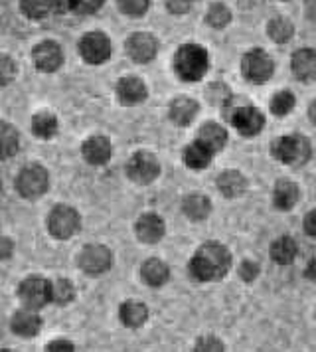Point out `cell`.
Wrapping results in <instances>:
<instances>
[{
	"instance_id": "obj_1",
	"label": "cell",
	"mask_w": 316,
	"mask_h": 352,
	"mask_svg": "<svg viewBox=\"0 0 316 352\" xmlns=\"http://www.w3.org/2000/svg\"><path fill=\"white\" fill-rule=\"evenodd\" d=\"M232 265V256L221 243H205L190 261V273L198 281H218Z\"/></svg>"
},
{
	"instance_id": "obj_2",
	"label": "cell",
	"mask_w": 316,
	"mask_h": 352,
	"mask_svg": "<svg viewBox=\"0 0 316 352\" xmlns=\"http://www.w3.org/2000/svg\"><path fill=\"white\" fill-rule=\"evenodd\" d=\"M210 67V56L198 44H184L174 56V69L182 81H200Z\"/></svg>"
},
{
	"instance_id": "obj_3",
	"label": "cell",
	"mask_w": 316,
	"mask_h": 352,
	"mask_svg": "<svg viewBox=\"0 0 316 352\" xmlns=\"http://www.w3.org/2000/svg\"><path fill=\"white\" fill-rule=\"evenodd\" d=\"M273 157L283 164H300L311 159V143L300 135L281 137L271 146Z\"/></svg>"
},
{
	"instance_id": "obj_4",
	"label": "cell",
	"mask_w": 316,
	"mask_h": 352,
	"mask_svg": "<svg viewBox=\"0 0 316 352\" xmlns=\"http://www.w3.org/2000/svg\"><path fill=\"white\" fill-rule=\"evenodd\" d=\"M47 186H49V175L40 164H30L22 168L16 178V190L28 200L40 198L47 190Z\"/></svg>"
},
{
	"instance_id": "obj_5",
	"label": "cell",
	"mask_w": 316,
	"mask_h": 352,
	"mask_svg": "<svg viewBox=\"0 0 316 352\" xmlns=\"http://www.w3.org/2000/svg\"><path fill=\"white\" fill-rule=\"evenodd\" d=\"M18 297L26 309L38 311L52 301V283L44 277H28L20 283Z\"/></svg>"
},
{
	"instance_id": "obj_6",
	"label": "cell",
	"mask_w": 316,
	"mask_h": 352,
	"mask_svg": "<svg viewBox=\"0 0 316 352\" xmlns=\"http://www.w3.org/2000/svg\"><path fill=\"white\" fill-rule=\"evenodd\" d=\"M273 69H275L273 60L269 58L267 52L259 48L247 52L241 60V72H243L245 80L251 81V83L269 81V78L273 76Z\"/></svg>"
},
{
	"instance_id": "obj_7",
	"label": "cell",
	"mask_w": 316,
	"mask_h": 352,
	"mask_svg": "<svg viewBox=\"0 0 316 352\" xmlns=\"http://www.w3.org/2000/svg\"><path fill=\"white\" fill-rule=\"evenodd\" d=\"M79 214L71 206H56L47 216V230L54 238L67 240L79 230Z\"/></svg>"
},
{
	"instance_id": "obj_8",
	"label": "cell",
	"mask_w": 316,
	"mask_h": 352,
	"mask_svg": "<svg viewBox=\"0 0 316 352\" xmlns=\"http://www.w3.org/2000/svg\"><path fill=\"white\" fill-rule=\"evenodd\" d=\"M126 175H128L131 180H135L139 184H150L160 175V164H158L157 157L153 153L139 151V153H135L131 157V160H128Z\"/></svg>"
},
{
	"instance_id": "obj_9",
	"label": "cell",
	"mask_w": 316,
	"mask_h": 352,
	"mask_svg": "<svg viewBox=\"0 0 316 352\" xmlns=\"http://www.w3.org/2000/svg\"><path fill=\"white\" fill-rule=\"evenodd\" d=\"M79 54L87 64H103L111 58V40L103 32L85 34L79 42Z\"/></svg>"
},
{
	"instance_id": "obj_10",
	"label": "cell",
	"mask_w": 316,
	"mask_h": 352,
	"mask_svg": "<svg viewBox=\"0 0 316 352\" xmlns=\"http://www.w3.org/2000/svg\"><path fill=\"white\" fill-rule=\"evenodd\" d=\"M78 263L87 275H101L113 265V254L105 245H87L79 254Z\"/></svg>"
},
{
	"instance_id": "obj_11",
	"label": "cell",
	"mask_w": 316,
	"mask_h": 352,
	"mask_svg": "<svg viewBox=\"0 0 316 352\" xmlns=\"http://www.w3.org/2000/svg\"><path fill=\"white\" fill-rule=\"evenodd\" d=\"M32 58H34V64L40 72H46V74H52L56 69H60V65L63 64V52L60 48V44L47 40V42H42L38 44L34 52H32Z\"/></svg>"
},
{
	"instance_id": "obj_12",
	"label": "cell",
	"mask_w": 316,
	"mask_h": 352,
	"mask_svg": "<svg viewBox=\"0 0 316 352\" xmlns=\"http://www.w3.org/2000/svg\"><path fill=\"white\" fill-rule=\"evenodd\" d=\"M232 123L234 127L239 131V135L243 137H253L257 135L263 125H265V117L261 115L259 109H255L251 105H243V107H237L234 115H232Z\"/></svg>"
},
{
	"instance_id": "obj_13",
	"label": "cell",
	"mask_w": 316,
	"mask_h": 352,
	"mask_svg": "<svg viewBox=\"0 0 316 352\" xmlns=\"http://www.w3.org/2000/svg\"><path fill=\"white\" fill-rule=\"evenodd\" d=\"M157 50L158 44L153 34L137 32L126 40V54H128L135 62H139V64L150 62V60L157 56Z\"/></svg>"
},
{
	"instance_id": "obj_14",
	"label": "cell",
	"mask_w": 316,
	"mask_h": 352,
	"mask_svg": "<svg viewBox=\"0 0 316 352\" xmlns=\"http://www.w3.org/2000/svg\"><path fill=\"white\" fill-rule=\"evenodd\" d=\"M10 327H12V331H14L18 336H22V338H32V336H36L40 333V329H42V319L36 315V311L24 307L22 311L14 313Z\"/></svg>"
},
{
	"instance_id": "obj_15",
	"label": "cell",
	"mask_w": 316,
	"mask_h": 352,
	"mask_svg": "<svg viewBox=\"0 0 316 352\" xmlns=\"http://www.w3.org/2000/svg\"><path fill=\"white\" fill-rule=\"evenodd\" d=\"M117 96L123 105H137L146 99V85L139 78H123L117 83Z\"/></svg>"
},
{
	"instance_id": "obj_16",
	"label": "cell",
	"mask_w": 316,
	"mask_h": 352,
	"mask_svg": "<svg viewBox=\"0 0 316 352\" xmlns=\"http://www.w3.org/2000/svg\"><path fill=\"white\" fill-rule=\"evenodd\" d=\"M81 153L89 164H105L111 159L113 148L107 137H91L83 143Z\"/></svg>"
},
{
	"instance_id": "obj_17",
	"label": "cell",
	"mask_w": 316,
	"mask_h": 352,
	"mask_svg": "<svg viewBox=\"0 0 316 352\" xmlns=\"http://www.w3.org/2000/svg\"><path fill=\"white\" fill-rule=\"evenodd\" d=\"M293 74L302 81L316 80V50H299L293 56Z\"/></svg>"
},
{
	"instance_id": "obj_18",
	"label": "cell",
	"mask_w": 316,
	"mask_h": 352,
	"mask_svg": "<svg viewBox=\"0 0 316 352\" xmlns=\"http://www.w3.org/2000/svg\"><path fill=\"white\" fill-rule=\"evenodd\" d=\"M137 236L144 243H157L164 236V222L157 214H144L137 222Z\"/></svg>"
},
{
	"instance_id": "obj_19",
	"label": "cell",
	"mask_w": 316,
	"mask_h": 352,
	"mask_svg": "<svg viewBox=\"0 0 316 352\" xmlns=\"http://www.w3.org/2000/svg\"><path fill=\"white\" fill-rule=\"evenodd\" d=\"M198 109L200 107H198V103L194 99H190V97H178V99H174L172 105H170V119H172L176 125L186 127V125H190L196 119Z\"/></svg>"
},
{
	"instance_id": "obj_20",
	"label": "cell",
	"mask_w": 316,
	"mask_h": 352,
	"mask_svg": "<svg viewBox=\"0 0 316 352\" xmlns=\"http://www.w3.org/2000/svg\"><path fill=\"white\" fill-rule=\"evenodd\" d=\"M141 273L144 283H148L150 287H160V285H164V283L168 281V277H170L168 265H166L164 261H160V259H148V261H144V263H142Z\"/></svg>"
},
{
	"instance_id": "obj_21",
	"label": "cell",
	"mask_w": 316,
	"mask_h": 352,
	"mask_svg": "<svg viewBox=\"0 0 316 352\" xmlns=\"http://www.w3.org/2000/svg\"><path fill=\"white\" fill-rule=\"evenodd\" d=\"M218 188H220V192L225 198H236L239 194L245 192L247 180H245V176L241 175V173H237V170H225L218 178Z\"/></svg>"
},
{
	"instance_id": "obj_22",
	"label": "cell",
	"mask_w": 316,
	"mask_h": 352,
	"mask_svg": "<svg viewBox=\"0 0 316 352\" xmlns=\"http://www.w3.org/2000/svg\"><path fill=\"white\" fill-rule=\"evenodd\" d=\"M119 317L125 327L137 329V327H142L148 319V309L141 301H125L119 309Z\"/></svg>"
},
{
	"instance_id": "obj_23",
	"label": "cell",
	"mask_w": 316,
	"mask_h": 352,
	"mask_svg": "<svg viewBox=\"0 0 316 352\" xmlns=\"http://www.w3.org/2000/svg\"><path fill=\"white\" fill-rule=\"evenodd\" d=\"M273 202L279 210H291L299 202V186L291 180H281L275 186Z\"/></svg>"
},
{
	"instance_id": "obj_24",
	"label": "cell",
	"mask_w": 316,
	"mask_h": 352,
	"mask_svg": "<svg viewBox=\"0 0 316 352\" xmlns=\"http://www.w3.org/2000/svg\"><path fill=\"white\" fill-rule=\"evenodd\" d=\"M200 143H204L212 153H218L225 146L227 141V133L225 129L220 127L218 123H205L204 127L200 129V137H198Z\"/></svg>"
},
{
	"instance_id": "obj_25",
	"label": "cell",
	"mask_w": 316,
	"mask_h": 352,
	"mask_svg": "<svg viewBox=\"0 0 316 352\" xmlns=\"http://www.w3.org/2000/svg\"><path fill=\"white\" fill-rule=\"evenodd\" d=\"M182 208L190 220H205L212 210V204H210V198L204 194H190L184 198Z\"/></svg>"
},
{
	"instance_id": "obj_26",
	"label": "cell",
	"mask_w": 316,
	"mask_h": 352,
	"mask_svg": "<svg viewBox=\"0 0 316 352\" xmlns=\"http://www.w3.org/2000/svg\"><path fill=\"white\" fill-rule=\"evenodd\" d=\"M212 155H214V153H212L204 143L196 141V143H192L190 146H186V151H184V162H186L188 168L200 170V168H205V166L210 164Z\"/></svg>"
},
{
	"instance_id": "obj_27",
	"label": "cell",
	"mask_w": 316,
	"mask_h": 352,
	"mask_svg": "<svg viewBox=\"0 0 316 352\" xmlns=\"http://www.w3.org/2000/svg\"><path fill=\"white\" fill-rule=\"evenodd\" d=\"M271 257L279 263V265H289L293 263V259L297 257V243L289 236H281L279 240L271 243Z\"/></svg>"
},
{
	"instance_id": "obj_28",
	"label": "cell",
	"mask_w": 316,
	"mask_h": 352,
	"mask_svg": "<svg viewBox=\"0 0 316 352\" xmlns=\"http://www.w3.org/2000/svg\"><path fill=\"white\" fill-rule=\"evenodd\" d=\"M18 144H20L18 131L10 123L0 121V160L14 157L16 151H18Z\"/></svg>"
},
{
	"instance_id": "obj_29",
	"label": "cell",
	"mask_w": 316,
	"mask_h": 352,
	"mask_svg": "<svg viewBox=\"0 0 316 352\" xmlns=\"http://www.w3.org/2000/svg\"><path fill=\"white\" fill-rule=\"evenodd\" d=\"M32 131L40 137V139H52L58 133V119L52 113L42 111L34 115L32 119Z\"/></svg>"
},
{
	"instance_id": "obj_30",
	"label": "cell",
	"mask_w": 316,
	"mask_h": 352,
	"mask_svg": "<svg viewBox=\"0 0 316 352\" xmlns=\"http://www.w3.org/2000/svg\"><path fill=\"white\" fill-rule=\"evenodd\" d=\"M267 34L271 40H275V42H279V44H284V42H289V40L293 38L295 26H293L286 18L277 16L269 22Z\"/></svg>"
},
{
	"instance_id": "obj_31",
	"label": "cell",
	"mask_w": 316,
	"mask_h": 352,
	"mask_svg": "<svg viewBox=\"0 0 316 352\" xmlns=\"http://www.w3.org/2000/svg\"><path fill=\"white\" fill-rule=\"evenodd\" d=\"M76 297V287L71 281L67 279H58L56 283H52V301L58 305H67L74 301Z\"/></svg>"
},
{
	"instance_id": "obj_32",
	"label": "cell",
	"mask_w": 316,
	"mask_h": 352,
	"mask_svg": "<svg viewBox=\"0 0 316 352\" xmlns=\"http://www.w3.org/2000/svg\"><path fill=\"white\" fill-rule=\"evenodd\" d=\"M22 12L32 20H42L47 16V12L52 10L49 0H22L20 2Z\"/></svg>"
},
{
	"instance_id": "obj_33",
	"label": "cell",
	"mask_w": 316,
	"mask_h": 352,
	"mask_svg": "<svg viewBox=\"0 0 316 352\" xmlns=\"http://www.w3.org/2000/svg\"><path fill=\"white\" fill-rule=\"evenodd\" d=\"M295 107V96L291 91H279L277 96L271 99V111L277 117H283Z\"/></svg>"
},
{
	"instance_id": "obj_34",
	"label": "cell",
	"mask_w": 316,
	"mask_h": 352,
	"mask_svg": "<svg viewBox=\"0 0 316 352\" xmlns=\"http://www.w3.org/2000/svg\"><path fill=\"white\" fill-rule=\"evenodd\" d=\"M229 20H232V12L223 4H214L207 10V16H205V22L210 26H214V28H223Z\"/></svg>"
},
{
	"instance_id": "obj_35",
	"label": "cell",
	"mask_w": 316,
	"mask_h": 352,
	"mask_svg": "<svg viewBox=\"0 0 316 352\" xmlns=\"http://www.w3.org/2000/svg\"><path fill=\"white\" fill-rule=\"evenodd\" d=\"M121 12H125L128 16H142L148 10L150 0H117Z\"/></svg>"
},
{
	"instance_id": "obj_36",
	"label": "cell",
	"mask_w": 316,
	"mask_h": 352,
	"mask_svg": "<svg viewBox=\"0 0 316 352\" xmlns=\"http://www.w3.org/2000/svg\"><path fill=\"white\" fill-rule=\"evenodd\" d=\"M16 76V64L4 54H0V87L8 85L10 81L14 80Z\"/></svg>"
},
{
	"instance_id": "obj_37",
	"label": "cell",
	"mask_w": 316,
	"mask_h": 352,
	"mask_svg": "<svg viewBox=\"0 0 316 352\" xmlns=\"http://www.w3.org/2000/svg\"><path fill=\"white\" fill-rule=\"evenodd\" d=\"M223 344H221L220 338L216 336H202L198 342H196V349L194 352H223Z\"/></svg>"
},
{
	"instance_id": "obj_38",
	"label": "cell",
	"mask_w": 316,
	"mask_h": 352,
	"mask_svg": "<svg viewBox=\"0 0 316 352\" xmlns=\"http://www.w3.org/2000/svg\"><path fill=\"white\" fill-rule=\"evenodd\" d=\"M103 2L105 0H76V12H79V14H93L103 6Z\"/></svg>"
},
{
	"instance_id": "obj_39",
	"label": "cell",
	"mask_w": 316,
	"mask_h": 352,
	"mask_svg": "<svg viewBox=\"0 0 316 352\" xmlns=\"http://www.w3.org/2000/svg\"><path fill=\"white\" fill-rule=\"evenodd\" d=\"M194 0H166V6L172 14H186Z\"/></svg>"
},
{
	"instance_id": "obj_40",
	"label": "cell",
	"mask_w": 316,
	"mask_h": 352,
	"mask_svg": "<svg viewBox=\"0 0 316 352\" xmlns=\"http://www.w3.org/2000/svg\"><path fill=\"white\" fill-rule=\"evenodd\" d=\"M239 275H241L243 281H253V279L259 275L257 263H253V261H243V263H241V270H239Z\"/></svg>"
},
{
	"instance_id": "obj_41",
	"label": "cell",
	"mask_w": 316,
	"mask_h": 352,
	"mask_svg": "<svg viewBox=\"0 0 316 352\" xmlns=\"http://www.w3.org/2000/svg\"><path fill=\"white\" fill-rule=\"evenodd\" d=\"M46 352H76V346L69 342V340H54V342H49L46 346Z\"/></svg>"
},
{
	"instance_id": "obj_42",
	"label": "cell",
	"mask_w": 316,
	"mask_h": 352,
	"mask_svg": "<svg viewBox=\"0 0 316 352\" xmlns=\"http://www.w3.org/2000/svg\"><path fill=\"white\" fill-rule=\"evenodd\" d=\"M49 6L56 12H67V10H76V0H49Z\"/></svg>"
},
{
	"instance_id": "obj_43",
	"label": "cell",
	"mask_w": 316,
	"mask_h": 352,
	"mask_svg": "<svg viewBox=\"0 0 316 352\" xmlns=\"http://www.w3.org/2000/svg\"><path fill=\"white\" fill-rule=\"evenodd\" d=\"M14 252V243L10 238H0V259H8Z\"/></svg>"
},
{
	"instance_id": "obj_44",
	"label": "cell",
	"mask_w": 316,
	"mask_h": 352,
	"mask_svg": "<svg viewBox=\"0 0 316 352\" xmlns=\"http://www.w3.org/2000/svg\"><path fill=\"white\" fill-rule=\"evenodd\" d=\"M304 232L308 236H315L316 238V210L306 214V218H304Z\"/></svg>"
},
{
	"instance_id": "obj_45",
	"label": "cell",
	"mask_w": 316,
	"mask_h": 352,
	"mask_svg": "<svg viewBox=\"0 0 316 352\" xmlns=\"http://www.w3.org/2000/svg\"><path fill=\"white\" fill-rule=\"evenodd\" d=\"M304 10H306V16L316 22V0H304Z\"/></svg>"
},
{
	"instance_id": "obj_46",
	"label": "cell",
	"mask_w": 316,
	"mask_h": 352,
	"mask_svg": "<svg viewBox=\"0 0 316 352\" xmlns=\"http://www.w3.org/2000/svg\"><path fill=\"white\" fill-rule=\"evenodd\" d=\"M304 275L313 281V283H316V259H313L311 263H308V267H306V272H304Z\"/></svg>"
},
{
	"instance_id": "obj_47",
	"label": "cell",
	"mask_w": 316,
	"mask_h": 352,
	"mask_svg": "<svg viewBox=\"0 0 316 352\" xmlns=\"http://www.w3.org/2000/svg\"><path fill=\"white\" fill-rule=\"evenodd\" d=\"M308 115H311V121L316 125V99L313 101V105H311V111H308Z\"/></svg>"
},
{
	"instance_id": "obj_48",
	"label": "cell",
	"mask_w": 316,
	"mask_h": 352,
	"mask_svg": "<svg viewBox=\"0 0 316 352\" xmlns=\"http://www.w3.org/2000/svg\"><path fill=\"white\" fill-rule=\"evenodd\" d=\"M0 352H14V351H10V349H4V351H0Z\"/></svg>"
}]
</instances>
